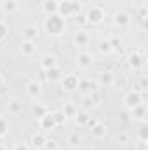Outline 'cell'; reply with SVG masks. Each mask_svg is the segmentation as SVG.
Segmentation results:
<instances>
[{"instance_id":"13","label":"cell","mask_w":148,"mask_h":150,"mask_svg":"<svg viewBox=\"0 0 148 150\" xmlns=\"http://www.w3.org/2000/svg\"><path fill=\"white\" fill-rule=\"evenodd\" d=\"M129 23H131V19L125 12H117L115 14V25L117 26H127Z\"/></svg>"},{"instance_id":"12","label":"cell","mask_w":148,"mask_h":150,"mask_svg":"<svg viewBox=\"0 0 148 150\" xmlns=\"http://www.w3.org/2000/svg\"><path fill=\"white\" fill-rule=\"evenodd\" d=\"M37 35H38L37 26H26V28L23 30V37H25V40H33V42H35Z\"/></svg>"},{"instance_id":"10","label":"cell","mask_w":148,"mask_h":150,"mask_svg":"<svg viewBox=\"0 0 148 150\" xmlns=\"http://www.w3.org/2000/svg\"><path fill=\"white\" fill-rule=\"evenodd\" d=\"M78 65L84 67V68L91 67V65H92V54H89V52H80V54H78Z\"/></svg>"},{"instance_id":"1","label":"cell","mask_w":148,"mask_h":150,"mask_svg":"<svg viewBox=\"0 0 148 150\" xmlns=\"http://www.w3.org/2000/svg\"><path fill=\"white\" fill-rule=\"evenodd\" d=\"M45 30L51 35H59L65 30V18L59 14H51L45 19Z\"/></svg>"},{"instance_id":"32","label":"cell","mask_w":148,"mask_h":150,"mask_svg":"<svg viewBox=\"0 0 148 150\" xmlns=\"http://www.w3.org/2000/svg\"><path fill=\"white\" fill-rule=\"evenodd\" d=\"M140 131H141V133H140V136H141V140H143V142H147V126H141V129H140Z\"/></svg>"},{"instance_id":"19","label":"cell","mask_w":148,"mask_h":150,"mask_svg":"<svg viewBox=\"0 0 148 150\" xmlns=\"http://www.w3.org/2000/svg\"><path fill=\"white\" fill-rule=\"evenodd\" d=\"M75 120H77L78 124L85 126V124H89L91 117H89V113H87V112H77V113H75Z\"/></svg>"},{"instance_id":"27","label":"cell","mask_w":148,"mask_h":150,"mask_svg":"<svg viewBox=\"0 0 148 150\" xmlns=\"http://www.w3.org/2000/svg\"><path fill=\"white\" fill-rule=\"evenodd\" d=\"M7 33H9V30H7L5 23H4V21H0V40H4V38L7 37Z\"/></svg>"},{"instance_id":"5","label":"cell","mask_w":148,"mask_h":150,"mask_svg":"<svg viewBox=\"0 0 148 150\" xmlns=\"http://www.w3.org/2000/svg\"><path fill=\"white\" fill-rule=\"evenodd\" d=\"M63 86H65V89L73 91V89H77V87L80 86V80H78V77L73 75V74L65 75V79H63Z\"/></svg>"},{"instance_id":"29","label":"cell","mask_w":148,"mask_h":150,"mask_svg":"<svg viewBox=\"0 0 148 150\" xmlns=\"http://www.w3.org/2000/svg\"><path fill=\"white\" fill-rule=\"evenodd\" d=\"M118 142H120V145H127V143H129V134H127V133H120Z\"/></svg>"},{"instance_id":"28","label":"cell","mask_w":148,"mask_h":150,"mask_svg":"<svg viewBox=\"0 0 148 150\" xmlns=\"http://www.w3.org/2000/svg\"><path fill=\"white\" fill-rule=\"evenodd\" d=\"M65 117H72V115H75V107L73 105H66V108H65Z\"/></svg>"},{"instance_id":"33","label":"cell","mask_w":148,"mask_h":150,"mask_svg":"<svg viewBox=\"0 0 148 150\" xmlns=\"http://www.w3.org/2000/svg\"><path fill=\"white\" fill-rule=\"evenodd\" d=\"M70 145H78V134H70Z\"/></svg>"},{"instance_id":"20","label":"cell","mask_w":148,"mask_h":150,"mask_svg":"<svg viewBox=\"0 0 148 150\" xmlns=\"http://www.w3.org/2000/svg\"><path fill=\"white\" fill-rule=\"evenodd\" d=\"M45 77H47V79H49V80H52V82H54V80H58V79H59V77H61V72H59V68H58V67H54V68H49V70H45Z\"/></svg>"},{"instance_id":"18","label":"cell","mask_w":148,"mask_h":150,"mask_svg":"<svg viewBox=\"0 0 148 150\" xmlns=\"http://www.w3.org/2000/svg\"><path fill=\"white\" fill-rule=\"evenodd\" d=\"M16 9H18L16 0H4V2H2V11H4V12H14Z\"/></svg>"},{"instance_id":"22","label":"cell","mask_w":148,"mask_h":150,"mask_svg":"<svg viewBox=\"0 0 148 150\" xmlns=\"http://www.w3.org/2000/svg\"><path fill=\"white\" fill-rule=\"evenodd\" d=\"M113 79H115V77H113L111 72H103L99 80H101V84H103V86H110L111 82H113Z\"/></svg>"},{"instance_id":"2","label":"cell","mask_w":148,"mask_h":150,"mask_svg":"<svg viewBox=\"0 0 148 150\" xmlns=\"http://www.w3.org/2000/svg\"><path fill=\"white\" fill-rule=\"evenodd\" d=\"M124 103H125V107H129V108L138 107L140 103H143V93H141V91H138V89L129 91V93L124 96Z\"/></svg>"},{"instance_id":"16","label":"cell","mask_w":148,"mask_h":150,"mask_svg":"<svg viewBox=\"0 0 148 150\" xmlns=\"http://www.w3.org/2000/svg\"><path fill=\"white\" fill-rule=\"evenodd\" d=\"M141 63H143V58H141L138 52H132V54L129 56V65H131L132 68H140Z\"/></svg>"},{"instance_id":"11","label":"cell","mask_w":148,"mask_h":150,"mask_svg":"<svg viewBox=\"0 0 148 150\" xmlns=\"http://www.w3.org/2000/svg\"><path fill=\"white\" fill-rule=\"evenodd\" d=\"M131 115H132L134 119H145V115H147V108H145V103H140L138 107L131 108Z\"/></svg>"},{"instance_id":"30","label":"cell","mask_w":148,"mask_h":150,"mask_svg":"<svg viewBox=\"0 0 148 150\" xmlns=\"http://www.w3.org/2000/svg\"><path fill=\"white\" fill-rule=\"evenodd\" d=\"M5 131H7V120L0 117V136H4V134H5Z\"/></svg>"},{"instance_id":"34","label":"cell","mask_w":148,"mask_h":150,"mask_svg":"<svg viewBox=\"0 0 148 150\" xmlns=\"http://www.w3.org/2000/svg\"><path fill=\"white\" fill-rule=\"evenodd\" d=\"M14 150H28V147H26L25 143H18V145L14 147Z\"/></svg>"},{"instance_id":"35","label":"cell","mask_w":148,"mask_h":150,"mask_svg":"<svg viewBox=\"0 0 148 150\" xmlns=\"http://www.w3.org/2000/svg\"><path fill=\"white\" fill-rule=\"evenodd\" d=\"M4 86V79H2V75H0V87Z\"/></svg>"},{"instance_id":"23","label":"cell","mask_w":148,"mask_h":150,"mask_svg":"<svg viewBox=\"0 0 148 150\" xmlns=\"http://www.w3.org/2000/svg\"><path fill=\"white\" fill-rule=\"evenodd\" d=\"M32 142H33V145H35V147H44L47 140H45V136H44V134H35Z\"/></svg>"},{"instance_id":"6","label":"cell","mask_w":148,"mask_h":150,"mask_svg":"<svg viewBox=\"0 0 148 150\" xmlns=\"http://www.w3.org/2000/svg\"><path fill=\"white\" fill-rule=\"evenodd\" d=\"M58 9H59V2H58V0H45V2H44V12H45L47 16L58 14Z\"/></svg>"},{"instance_id":"7","label":"cell","mask_w":148,"mask_h":150,"mask_svg":"<svg viewBox=\"0 0 148 150\" xmlns=\"http://www.w3.org/2000/svg\"><path fill=\"white\" fill-rule=\"evenodd\" d=\"M26 93H28V96L37 98L38 94L42 93V86H40V82H37V80H32V82L26 86Z\"/></svg>"},{"instance_id":"37","label":"cell","mask_w":148,"mask_h":150,"mask_svg":"<svg viewBox=\"0 0 148 150\" xmlns=\"http://www.w3.org/2000/svg\"><path fill=\"white\" fill-rule=\"evenodd\" d=\"M80 2H85V0H78V4H80Z\"/></svg>"},{"instance_id":"36","label":"cell","mask_w":148,"mask_h":150,"mask_svg":"<svg viewBox=\"0 0 148 150\" xmlns=\"http://www.w3.org/2000/svg\"><path fill=\"white\" fill-rule=\"evenodd\" d=\"M0 150H5V149H4V145H2V143H0Z\"/></svg>"},{"instance_id":"24","label":"cell","mask_w":148,"mask_h":150,"mask_svg":"<svg viewBox=\"0 0 148 150\" xmlns=\"http://www.w3.org/2000/svg\"><path fill=\"white\" fill-rule=\"evenodd\" d=\"M52 119H54V122H56V126H61L63 122H65V113L63 112H56V113H52Z\"/></svg>"},{"instance_id":"9","label":"cell","mask_w":148,"mask_h":150,"mask_svg":"<svg viewBox=\"0 0 148 150\" xmlns=\"http://www.w3.org/2000/svg\"><path fill=\"white\" fill-rule=\"evenodd\" d=\"M75 42H77L78 47H85V45L89 44V33H87L85 30L77 32V33H75Z\"/></svg>"},{"instance_id":"14","label":"cell","mask_w":148,"mask_h":150,"mask_svg":"<svg viewBox=\"0 0 148 150\" xmlns=\"http://www.w3.org/2000/svg\"><path fill=\"white\" fill-rule=\"evenodd\" d=\"M92 134H94L96 138H103V136L106 134V127H105V124L96 122V124L92 126Z\"/></svg>"},{"instance_id":"21","label":"cell","mask_w":148,"mask_h":150,"mask_svg":"<svg viewBox=\"0 0 148 150\" xmlns=\"http://www.w3.org/2000/svg\"><path fill=\"white\" fill-rule=\"evenodd\" d=\"M99 51H101L103 54H110L111 51H113V45H111L110 40H103V42L99 44Z\"/></svg>"},{"instance_id":"31","label":"cell","mask_w":148,"mask_h":150,"mask_svg":"<svg viewBox=\"0 0 148 150\" xmlns=\"http://www.w3.org/2000/svg\"><path fill=\"white\" fill-rule=\"evenodd\" d=\"M77 23H80V25H87V16H84V14L77 16Z\"/></svg>"},{"instance_id":"15","label":"cell","mask_w":148,"mask_h":150,"mask_svg":"<svg viewBox=\"0 0 148 150\" xmlns=\"http://www.w3.org/2000/svg\"><path fill=\"white\" fill-rule=\"evenodd\" d=\"M21 51H23V54H33L35 52V42L33 40H25L21 44Z\"/></svg>"},{"instance_id":"8","label":"cell","mask_w":148,"mask_h":150,"mask_svg":"<svg viewBox=\"0 0 148 150\" xmlns=\"http://www.w3.org/2000/svg\"><path fill=\"white\" fill-rule=\"evenodd\" d=\"M38 122H40V127H42V129H52V127L56 126V122H54V119H52L51 113H45L44 117H40Z\"/></svg>"},{"instance_id":"26","label":"cell","mask_w":148,"mask_h":150,"mask_svg":"<svg viewBox=\"0 0 148 150\" xmlns=\"http://www.w3.org/2000/svg\"><path fill=\"white\" fill-rule=\"evenodd\" d=\"M9 112L19 113L21 112V103H19V101H12V103H9Z\"/></svg>"},{"instance_id":"4","label":"cell","mask_w":148,"mask_h":150,"mask_svg":"<svg viewBox=\"0 0 148 150\" xmlns=\"http://www.w3.org/2000/svg\"><path fill=\"white\" fill-rule=\"evenodd\" d=\"M105 18V12L101 7H92L89 12H87V21L89 23H101Z\"/></svg>"},{"instance_id":"25","label":"cell","mask_w":148,"mask_h":150,"mask_svg":"<svg viewBox=\"0 0 148 150\" xmlns=\"http://www.w3.org/2000/svg\"><path fill=\"white\" fill-rule=\"evenodd\" d=\"M33 113L40 119V117H44V115L47 113V110H45V107H42V105H35V107H33Z\"/></svg>"},{"instance_id":"17","label":"cell","mask_w":148,"mask_h":150,"mask_svg":"<svg viewBox=\"0 0 148 150\" xmlns=\"http://www.w3.org/2000/svg\"><path fill=\"white\" fill-rule=\"evenodd\" d=\"M54 67H56V56H44L42 68L44 70H49V68H54Z\"/></svg>"},{"instance_id":"3","label":"cell","mask_w":148,"mask_h":150,"mask_svg":"<svg viewBox=\"0 0 148 150\" xmlns=\"http://www.w3.org/2000/svg\"><path fill=\"white\" fill-rule=\"evenodd\" d=\"M78 5L80 4H77V2H72V0H63V2H59V9H58V14L59 16H72V14H77V11H78Z\"/></svg>"}]
</instances>
